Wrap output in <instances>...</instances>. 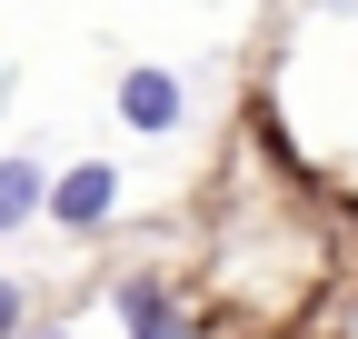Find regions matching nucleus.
<instances>
[{
    "label": "nucleus",
    "instance_id": "obj_1",
    "mask_svg": "<svg viewBox=\"0 0 358 339\" xmlns=\"http://www.w3.org/2000/svg\"><path fill=\"white\" fill-rule=\"evenodd\" d=\"M110 200H120V170H110V160H80V170L50 180V220H60V230H100Z\"/></svg>",
    "mask_w": 358,
    "mask_h": 339
},
{
    "label": "nucleus",
    "instance_id": "obj_2",
    "mask_svg": "<svg viewBox=\"0 0 358 339\" xmlns=\"http://www.w3.org/2000/svg\"><path fill=\"white\" fill-rule=\"evenodd\" d=\"M120 120H129V130H179V120H189L179 70H129L120 80Z\"/></svg>",
    "mask_w": 358,
    "mask_h": 339
},
{
    "label": "nucleus",
    "instance_id": "obj_3",
    "mask_svg": "<svg viewBox=\"0 0 358 339\" xmlns=\"http://www.w3.org/2000/svg\"><path fill=\"white\" fill-rule=\"evenodd\" d=\"M50 200V180H40V160L30 150H10L0 160V230H30V209Z\"/></svg>",
    "mask_w": 358,
    "mask_h": 339
},
{
    "label": "nucleus",
    "instance_id": "obj_4",
    "mask_svg": "<svg viewBox=\"0 0 358 339\" xmlns=\"http://www.w3.org/2000/svg\"><path fill=\"white\" fill-rule=\"evenodd\" d=\"M120 310H129V339H189V319H179L150 279H140V289H120Z\"/></svg>",
    "mask_w": 358,
    "mask_h": 339
},
{
    "label": "nucleus",
    "instance_id": "obj_5",
    "mask_svg": "<svg viewBox=\"0 0 358 339\" xmlns=\"http://www.w3.org/2000/svg\"><path fill=\"white\" fill-rule=\"evenodd\" d=\"M10 329H20V289L0 279V339H10Z\"/></svg>",
    "mask_w": 358,
    "mask_h": 339
},
{
    "label": "nucleus",
    "instance_id": "obj_6",
    "mask_svg": "<svg viewBox=\"0 0 358 339\" xmlns=\"http://www.w3.org/2000/svg\"><path fill=\"white\" fill-rule=\"evenodd\" d=\"M40 339H70V329H40Z\"/></svg>",
    "mask_w": 358,
    "mask_h": 339
}]
</instances>
